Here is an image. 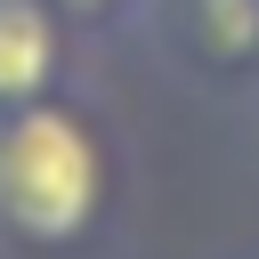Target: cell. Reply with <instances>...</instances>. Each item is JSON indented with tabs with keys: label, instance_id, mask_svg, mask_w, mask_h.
I'll list each match as a JSON object with an SVG mask.
<instances>
[{
	"label": "cell",
	"instance_id": "7",
	"mask_svg": "<svg viewBox=\"0 0 259 259\" xmlns=\"http://www.w3.org/2000/svg\"><path fill=\"white\" fill-rule=\"evenodd\" d=\"M0 121H8V113H0Z\"/></svg>",
	"mask_w": 259,
	"mask_h": 259
},
{
	"label": "cell",
	"instance_id": "3",
	"mask_svg": "<svg viewBox=\"0 0 259 259\" xmlns=\"http://www.w3.org/2000/svg\"><path fill=\"white\" fill-rule=\"evenodd\" d=\"M73 16L57 0H0V113L40 105L73 81Z\"/></svg>",
	"mask_w": 259,
	"mask_h": 259
},
{
	"label": "cell",
	"instance_id": "2",
	"mask_svg": "<svg viewBox=\"0 0 259 259\" xmlns=\"http://www.w3.org/2000/svg\"><path fill=\"white\" fill-rule=\"evenodd\" d=\"M154 57L219 105H259V0H146Z\"/></svg>",
	"mask_w": 259,
	"mask_h": 259
},
{
	"label": "cell",
	"instance_id": "6",
	"mask_svg": "<svg viewBox=\"0 0 259 259\" xmlns=\"http://www.w3.org/2000/svg\"><path fill=\"white\" fill-rule=\"evenodd\" d=\"M251 130H259V105H251Z\"/></svg>",
	"mask_w": 259,
	"mask_h": 259
},
{
	"label": "cell",
	"instance_id": "1",
	"mask_svg": "<svg viewBox=\"0 0 259 259\" xmlns=\"http://www.w3.org/2000/svg\"><path fill=\"white\" fill-rule=\"evenodd\" d=\"M121 219V146L105 113L73 89L16 105L0 121V251L8 259H89Z\"/></svg>",
	"mask_w": 259,
	"mask_h": 259
},
{
	"label": "cell",
	"instance_id": "5",
	"mask_svg": "<svg viewBox=\"0 0 259 259\" xmlns=\"http://www.w3.org/2000/svg\"><path fill=\"white\" fill-rule=\"evenodd\" d=\"M219 259H259V235H251V243H235V251H219Z\"/></svg>",
	"mask_w": 259,
	"mask_h": 259
},
{
	"label": "cell",
	"instance_id": "4",
	"mask_svg": "<svg viewBox=\"0 0 259 259\" xmlns=\"http://www.w3.org/2000/svg\"><path fill=\"white\" fill-rule=\"evenodd\" d=\"M57 8H65L73 24H121V16L138 24V8H146V0H57Z\"/></svg>",
	"mask_w": 259,
	"mask_h": 259
}]
</instances>
